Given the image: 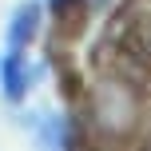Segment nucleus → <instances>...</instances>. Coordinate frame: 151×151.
Here are the masks:
<instances>
[{
    "instance_id": "39448f33",
    "label": "nucleus",
    "mask_w": 151,
    "mask_h": 151,
    "mask_svg": "<svg viewBox=\"0 0 151 151\" xmlns=\"http://www.w3.org/2000/svg\"><path fill=\"white\" fill-rule=\"evenodd\" d=\"M40 4H44L52 16H60V20H64V16L80 12V8H83V0H40Z\"/></svg>"
},
{
    "instance_id": "7ed1b4c3",
    "label": "nucleus",
    "mask_w": 151,
    "mask_h": 151,
    "mask_svg": "<svg viewBox=\"0 0 151 151\" xmlns=\"http://www.w3.org/2000/svg\"><path fill=\"white\" fill-rule=\"evenodd\" d=\"M40 24H44V4L40 0H24L12 12V20H8V52H24L36 40Z\"/></svg>"
},
{
    "instance_id": "f257e3e1",
    "label": "nucleus",
    "mask_w": 151,
    "mask_h": 151,
    "mask_svg": "<svg viewBox=\"0 0 151 151\" xmlns=\"http://www.w3.org/2000/svg\"><path fill=\"white\" fill-rule=\"evenodd\" d=\"M91 107H96V119H99V127H104L107 135H127V131L135 127V119H139L135 91H131L127 83H119V80H104L99 83Z\"/></svg>"
},
{
    "instance_id": "20e7f679",
    "label": "nucleus",
    "mask_w": 151,
    "mask_h": 151,
    "mask_svg": "<svg viewBox=\"0 0 151 151\" xmlns=\"http://www.w3.org/2000/svg\"><path fill=\"white\" fill-rule=\"evenodd\" d=\"M64 139H68V119L64 115H40L36 119V135H32L36 151H64Z\"/></svg>"
},
{
    "instance_id": "f03ea898",
    "label": "nucleus",
    "mask_w": 151,
    "mask_h": 151,
    "mask_svg": "<svg viewBox=\"0 0 151 151\" xmlns=\"http://www.w3.org/2000/svg\"><path fill=\"white\" fill-rule=\"evenodd\" d=\"M36 72L28 60H24V52H8L4 64H0V88H4L8 104H24V96H28V88L36 83Z\"/></svg>"
}]
</instances>
